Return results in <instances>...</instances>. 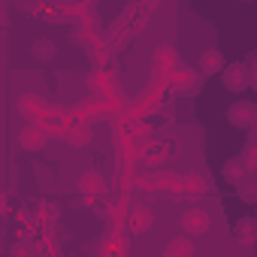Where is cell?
<instances>
[{
  "label": "cell",
  "mask_w": 257,
  "mask_h": 257,
  "mask_svg": "<svg viewBox=\"0 0 257 257\" xmlns=\"http://www.w3.org/2000/svg\"><path fill=\"white\" fill-rule=\"evenodd\" d=\"M233 233H236V239L242 245H254L257 242V221L254 218H242V221H236Z\"/></svg>",
  "instance_id": "obj_4"
},
{
  "label": "cell",
  "mask_w": 257,
  "mask_h": 257,
  "mask_svg": "<svg viewBox=\"0 0 257 257\" xmlns=\"http://www.w3.org/2000/svg\"><path fill=\"white\" fill-rule=\"evenodd\" d=\"M224 67H227V61L218 49H206L200 55V73L203 76H218V73H224Z\"/></svg>",
  "instance_id": "obj_3"
},
{
  "label": "cell",
  "mask_w": 257,
  "mask_h": 257,
  "mask_svg": "<svg viewBox=\"0 0 257 257\" xmlns=\"http://www.w3.org/2000/svg\"><path fill=\"white\" fill-rule=\"evenodd\" d=\"M245 173H248L245 158H230V161L224 164V179H227L230 185H239V182L245 179Z\"/></svg>",
  "instance_id": "obj_5"
},
{
  "label": "cell",
  "mask_w": 257,
  "mask_h": 257,
  "mask_svg": "<svg viewBox=\"0 0 257 257\" xmlns=\"http://www.w3.org/2000/svg\"><path fill=\"white\" fill-rule=\"evenodd\" d=\"M236 194H239L242 203L254 206V203H257V182H245V179H242V182L236 185Z\"/></svg>",
  "instance_id": "obj_6"
},
{
  "label": "cell",
  "mask_w": 257,
  "mask_h": 257,
  "mask_svg": "<svg viewBox=\"0 0 257 257\" xmlns=\"http://www.w3.org/2000/svg\"><path fill=\"white\" fill-rule=\"evenodd\" d=\"M245 4H248V0H245Z\"/></svg>",
  "instance_id": "obj_8"
},
{
  "label": "cell",
  "mask_w": 257,
  "mask_h": 257,
  "mask_svg": "<svg viewBox=\"0 0 257 257\" xmlns=\"http://www.w3.org/2000/svg\"><path fill=\"white\" fill-rule=\"evenodd\" d=\"M221 82H224V88H227V91L242 94V91L251 85V73H248V67H245V64H227V67H224V73H221Z\"/></svg>",
  "instance_id": "obj_2"
},
{
  "label": "cell",
  "mask_w": 257,
  "mask_h": 257,
  "mask_svg": "<svg viewBox=\"0 0 257 257\" xmlns=\"http://www.w3.org/2000/svg\"><path fill=\"white\" fill-rule=\"evenodd\" d=\"M52 55H55V46H52L49 40H46V43H37V46H34V58L46 61V58H52Z\"/></svg>",
  "instance_id": "obj_7"
},
{
  "label": "cell",
  "mask_w": 257,
  "mask_h": 257,
  "mask_svg": "<svg viewBox=\"0 0 257 257\" xmlns=\"http://www.w3.org/2000/svg\"><path fill=\"white\" fill-rule=\"evenodd\" d=\"M227 121L233 127H239V131H248V127L257 124V103L251 100H236L227 106Z\"/></svg>",
  "instance_id": "obj_1"
}]
</instances>
